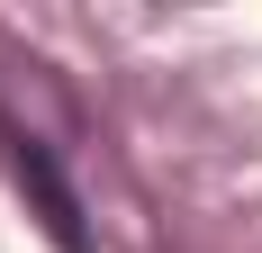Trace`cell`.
Returning <instances> with one entry per match:
<instances>
[{"label":"cell","instance_id":"1","mask_svg":"<svg viewBox=\"0 0 262 253\" xmlns=\"http://www.w3.org/2000/svg\"><path fill=\"white\" fill-rule=\"evenodd\" d=\"M0 172L18 181L27 217L46 226V244H54V253H91V226H81V199H73V181H63V163H54L46 136H27L9 109H0Z\"/></svg>","mask_w":262,"mask_h":253}]
</instances>
